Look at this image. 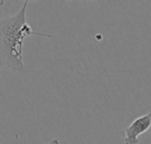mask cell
I'll return each instance as SVG.
<instances>
[{"instance_id": "1", "label": "cell", "mask_w": 151, "mask_h": 144, "mask_svg": "<svg viewBox=\"0 0 151 144\" xmlns=\"http://www.w3.org/2000/svg\"><path fill=\"white\" fill-rule=\"evenodd\" d=\"M29 0H25L21 9L12 16L0 18V70L4 68L22 71L23 43L26 37L33 34L51 38V34L34 32L27 23L26 13Z\"/></svg>"}, {"instance_id": "2", "label": "cell", "mask_w": 151, "mask_h": 144, "mask_svg": "<svg viewBox=\"0 0 151 144\" xmlns=\"http://www.w3.org/2000/svg\"><path fill=\"white\" fill-rule=\"evenodd\" d=\"M151 126V113L149 112L141 117L133 121V122L125 128L124 143L126 144L139 143V136L146 133Z\"/></svg>"}, {"instance_id": "3", "label": "cell", "mask_w": 151, "mask_h": 144, "mask_svg": "<svg viewBox=\"0 0 151 144\" xmlns=\"http://www.w3.org/2000/svg\"><path fill=\"white\" fill-rule=\"evenodd\" d=\"M4 0H0V5H4Z\"/></svg>"}, {"instance_id": "4", "label": "cell", "mask_w": 151, "mask_h": 144, "mask_svg": "<svg viewBox=\"0 0 151 144\" xmlns=\"http://www.w3.org/2000/svg\"><path fill=\"white\" fill-rule=\"evenodd\" d=\"M67 1H71V0H67ZM90 1H96V0H90Z\"/></svg>"}]
</instances>
